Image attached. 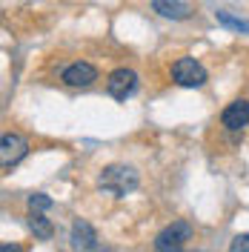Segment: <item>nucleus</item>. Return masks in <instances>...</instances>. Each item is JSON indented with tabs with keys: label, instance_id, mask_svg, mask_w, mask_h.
<instances>
[{
	"label": "nucleus",
	"instance_id": "1",
	"mask_svg": "<svg viewBox=\"0 0 249 252\" xmlns=\"http://www.w3.org/2000/svg\"><path fill=\"white\" fill-rule=\"evenodd\" d=\"M138 184H140L138 172H135L132 166H124V163L106 166V169L100 172V178H97V187L103 189V192H109V195H115V198H124L129 192H135Z\"/></svg>",
	"mask_w": 249,
	"mask_h": 252
},
{
	"label": "nucleus",
	"instance_id": "2",
	"mask_svg": "<svg viewBox=\"0 0 249 252\" xmlns=\"http://www.w3.org/2000/svg\"><path fill=\"white\" fill-rule=\"evenodd\" d=\"M172 80L184 89H201L206 83V69L195 58H178L172 63Z\"/></svg>",
	"mask_w": 249,
	"mask_h": 252
},
{
	"label": "nucleus",
	"instance_id": "3",
	"mask_svg": "<svg viewBox=\"0 0 249 252\" xmlns=\"http://www.w3.org/2000/svg\"><path fill=\"white\" fill-rule=\"evenodd\" d=\"M189 238H192V223L189 220H172L169 226H163L155 235V250L157 252H178Z\"/></svg>",
	"mask_w": 249,
	"mask_h": 252
},
{
	"label": "nucleus",
	"instance_id": "4",
	"mask_svg": "<svg viewBox=\"0 0 249 252\" xmlns=\"http://www.w3.org/2000/svg\"><path fill=\"white\" fill-rule=\"evenodd\" d=\"M29 152V143L23 135H17V132H6L3 138H0V163H3V169H12L17 166L23 158Z\"/></svg>",
	"mask_w": 249,
	"mask_h": 252
},
{
	"label": "nucleus",
	"instance_id": "5",
	"mask_svg": "<svg viewBox=\"0 0 249 252\" xmlns=\"http://www.w3.org/2000/svg\"><path fill=\"white\" fill-rule=\"evenodd\" d=\"M106 89H109V94L115 97V100H126L129 94L138 89V75H135L132 69L121 66V69L109 72V78H106Z\"/></svg>",
	"mask_w": 249,
	"mask_h": 252
},
{
	"label": "nucleus",
	"instance_id": "6",
	"mask_svg": "<svg viewBox=\"0 0 249 252\" xmlns=\"http://www.w3.org/2000/svg\"><path fill=\"white\" fill-rule=\"evenodd\" d=\"M94 80H97V69H94L92 63H86V61H75V63H69V66L63 69V83H66V86L86 89V86H92Z\"/></svg>",
	"mask_w": 249,
	"mask_h": 252
},
{
	"label": "nucleus",
	"instance_id": "7",
	"mask_svg": "<svg viewBox=\"0 0 249 252\" xmlns=\"http://www.w3.org/2000/svg\"><path fill=\"white\" fill-rule=\"evenodd\" d=\"M72 247L75 252H100V244H97V232L92 229L89 220H75L72 223Z\"/></svg>",
	"mask_w": 249,
	"mask_h": 252
},
{
	"label": "nucleus",
	"instance_id": "8",
	"mask_svg": "<svg viewBox=\"0 0 249 252\" xmlns=\"http://www.w3.org/2000/svg\"><path fill=\"white\" fill-rule=\"evenodd\" d=\"M220 124L226 126V129H232V132H238V129H244V126L249 124V100H232L226 109H223V115H220Z\"/></svg>",
	"mask_w": 249,
	"mask_h": 252
},
{
	"label": "nucleus",
	"instance_id": "9",
	"mask_svg": "<svg viewBox=\"0 0 249 252\" xmlns=\"http://www.w3.org/2000/svg\"><path fill=\"white\" fill-rule=\"evenodd\" d=\"M152 9H155L160 17H172V20H187L189 12H192L187 3H181V0H155Z\"/></svg>",
	"mask_w": 249,
	"mask_h": 252
},
{
	"label": "nucleus",
	"instance_id": "10",
	"mask_svg": "<svg viewBox=\"0 0 249 252\" xmlns=\"http://www.w3.org/2000/svg\"><path fill=\"white\" fill-rule=\"evenodd\" d=\"M29 229L34 232V238H40V241H49V238L55 235V226H52L49 218H43L37 209H31V215H29Z\"/></svg>",
	"mask_w": 249,
	"mask_h": 252
},
{
	"label": "nucleus",
	"instance_id": "11",
	"mask_svg": "<svg viewBox=\"0 0 249 252\" xmlns=\"http://www.w3.org/2000/svg\"><path fill=\"white\" fill-rule=\"evenodd\" d=\"M218 23H223L226 29H235V32H244V34H249V20H244V17H235L229 15V12H218Z\"/></svg>",
	"mask_w": 249,
	"mask_h": 252
},
{
	"label": "nucleus",
	"instance_id": "12",
	"mask_svg": "<svg viewBox=\"0 0 249 252\" xmlns=\"http://www.w3.org/2000/svg\"><path fill=\"white\" fill-rule=\"evenodd\" d=\"M29 209H37V212H43V209H52V198L49 195H31L29 198Z\"/></svg>",
	"mask_w": 249,
	"mask_h": 252
},
{
	"label": "nucleus",
	"instance_id": "13",
	"mask_svg": "<svg viewBox=\"0 0 249 252\" xmlns=\"http://www.w3.org/2000/svg\"><path fill=\"white\" fill-rule=\"evenodd\" d=\"M229 252H249V232L235 238L232 244H229Z\"/></svg>",
	"mask_w": 249,
	"mask_h": 252
},
{
	"label": "nucleus",
	"instance_id": "14",
	"mask_svg": "<svg viewBox=\"0 0 249 252\" xmlns=\"http://www.w3.org/2000/svg\"><path fill=\"white\" fill-rule=\"evenodd\" d=\"M0 252H23V250H20V247H12V244H3Z\"/></svg>",
	"mask_w": 249,
	"mask_h": 252
},
{
	"label": "nucleus",
	"instance_id": "15",
	"mask_svg": "<svg viewBox=\"0 0 249 252\" xmlns=\"http://www.w3.org/2000/svg\"><path fill=\"white\" fill-rule=\"evenodd\" d=\"M178 252H181V250H178Z\"/></svg>",
	"mask_w": 249,
	"mask_h": 252
}]
</instances>
